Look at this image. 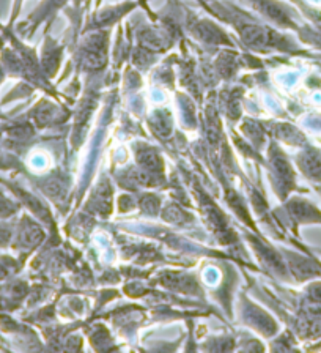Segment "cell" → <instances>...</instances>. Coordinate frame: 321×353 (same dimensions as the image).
<instances>
[{
	"label": "cell",
	"mask_w": 321,
	"mask_h": 353,
	"mask_svg": "<svg viewBox=\"0 0 321 353\" xmlns=\"http://www.w3.org/2000/svg\"><path fill=\"white\" fill-rule=\"evenodd\" d=\"M139 161L143 168L150 170V172H158V170H160V158L158 157L156 152H152V150L141 152Z\"/></svg>",
	"instance_id": "7a4b0ae2"
},
{
	"label": "cell",
	"mask_w": 321,
	"mask_h": 353,
	"mask_svg": "<svg viewBox=\"0 0 321 353\" xmlns=\"http://www.w3.org/2000/svg\"><path fill=\"white\" fill-rule=\"evenodd\" d=\"M302 165L313 179H321V158L317 153H307L302 158Z\"/></svg>",
	"instance_id": "6da1fadb"
},
{
	"label": "cell",
	"mask_w": 321,
	"mask_h": 353,
	"mask_svg": "<svg viewBox=\"0 0 321 353\" xmlns=\"http://www.w3.org/2000/svg\"><path fill=\"white\" fill-rule=\"evenodd\" d=\"M165 218L172 221V223H183L185 221V213L176 207H169L167 212H165Z\"/></svg>",
	"instance_id": "3957f363"
}]
</instances>
